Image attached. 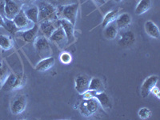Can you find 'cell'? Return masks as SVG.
Masks as SVG:
<instances>
[{"mask_svg": "<svg viewBox=\"0 0 160 120\" xmlns=\"http://www.w3.org/2000/svg\"><path fill=\"white\" fill-rule=\"evenodd\" d=\"M37 6L38 8V22L45 20L58 19L57 8L54 4L42 0Z\"/></svg>", "mask_w": 160, "mask_h": 120, "instance_id": "6da1fadb", "label": "cell"}, {"mask_svg": "<svg viewBox=\"0 0 160 120\" xmlns=\"http://www.w3.org/2000/svg\"><path fill=\"white\" fill-rule=\"evenodd\" d=\"M57 15L58 19L64 18L70 22L75 25L78 11V2L77 3L68 4L65 6H57Z\"/></svg>", "mask_w": 160, "mask_h": 120, "instance_id": "7a4b0ae2", "label": "cell"}, {"mask_svg": "<svg viewBox=\"0 0 160 120\" xmlns=\"http://www.w3.org/2000/svg\"><path fill=\"white\" fill-rule=\"evenodd\" d=\"M99 103L95 98H84L78 104V111L80 114L85 117L92 116L99 109Z\"/></svg>", "mask_w": 160, "mask_h": 120, "instance_id": "3957f363", "label": "cell"}, {"mask_svg": "<svg viewBox=\"0 0 160 120\" xmlns=\"http://www.w3.org/2000/svg\"><path fill=\"white\" fill-rule=\"evenodd\" d=\"M34 47H35L37 55L41 59L48 58L52 55V49H51L49 39L42 35L37 36L34 42Z\"/></svg>", "mask_w": 160, "mask_h": 120, "instance_id": "277c9868", "label": "cell"}, {"mask_svg": "<svg viewBox=\"0 0 160 120\" xmlns=\"http://www.w3.org/2000/svg\"><path fill=\"white\" fill-rule=\"evenodd\" d=\"M27 82V78L22 75H15L9 74L8 78H6L5 82L2 86V90L3 91H13L22 88Z\"/></svg>", "mask_w": 160, "mask_h": 120, "instance_id": "5b68a950", "label": "cell"}, {"mask_svg": "<svg viewBox=\"0 0 160 120\" xmlns=\"http://www.w3.org/2000/svg\"><path fill=\"white\" fill-rule=\"evenodd\" d=\"M60 27L59 19L45 20L38 22V29L42 36L49 38L53 32Z\"/></svg>", "mask_w": 160, "mask_h": 120, "instance_id": "8992f818", "label": "cell"}, {"mask_svg": "<svg viewBox=\"0 0 160 120\" xmlns=\"http://www.w3.org/2000/svg\"><path fill=\"white\" fill-rule=\"evenodd\" d=\"M28 105V98L24 95H17L11 102V111L13 115H18L22 114Z\"/></svg>", "mask_w": 160, "mask_h": 120, "instance_id": "52a82bcc", "label": "cell"}, {"mask_svg": "<svg viewBox=\"0 0 160 120\" xmlns=\"http://www.w3.org/2000/svg\"><path fill=\"white\" fill-rule=\"evenodd\" d=\"M158 81V77L157 75H151V76L146 78L144 82H142V86H141V89H140L141 97L145 98L149 96L153 88L156 86Z\"/></svg>", "mask_w": 160, "mask_h": 120, "instance_id": "ba28073f", "label": "cell"}, {"mask_svg": "<svg viewBox=\"0 0 160 120\" xmlns=\"http://www.w3.org/2000/svg\"><path fill=\"white\" fill-rule=\"evenodd\" d=\"M38 31H39L38 23H37L29 29L18 31V38H21L22 41H24L27 43H31V42H35V38L38 36Z\"/></svg>", "mask_w": 160, "mask_h": 120, "instance_id": "9c48e42d", "label": "cell"}, {"mask_svg": "<svg viewBox=\"0 0 160 120\" xmlns=\"http://www.w3.org/2000/svg\"><path fill=\"white\" fill-rule=\"evenodd\" d=\"M12 20L19 31H24V30L29 29V28H32L33 26L35 25L28 19V17L26 16L25 13H24L23 10L22 8L19 11V12L14 17Z\"/></svg>", "mask_w": 160, "mask_h": 120, "instance_id": "30bf717a", "label": "cell"}, {"mask_svg": "<svg viewBox=\"0 0 160 120\" xmlns=\"http://www.w3.org/2000/svg\"><path fill=\"white\" fill-rule=\"evenodd\" d=\"M60 26L62 28V30L65 32V35L67 36L68 42L67 46H70L75 42V26L71 22H70L68 20L61 18L59 19Z\"/></svg>", "mask_w": 160, "mask_h": 120, "instance_id": "8fae6325", "label": "cell"}, {"mask_svg": "<svg viewBox=\"0 0 160 120\" xmlns=\"http://www.w3.org/2000/svg\"><path fill=\"white\" fill-rule=\"evenodd\" d=\"M48 39L52 42H54V43L56 44L58 48H61V49L63 48L65 46H67V42H68V39H67L65 32L62 30V28H61V26L53 32V34Z\"/></svg>", "mask_w": 160, "mask_h": 120, "instance_id": "7c38bea8", "label": "cell"}, {"mask_svg": "<svg viewBox=\"0 0 160 120\" xmlns=\"http://www.w3.org/2000/svg\"><path fill=\"white\" fill-rule=\"evenodd\" d=\"M90 78L87 75H79L75 78V90L79 95H83L89 89Z\"/></svg>", "mask_w": 160, "mask_h": 120, "instance_id": "4fadbf2b", "label": "cell"}, {"mask_svg": "<svg viewBox=\"0 0 160 120\" xmlns=\"http://www.w3.org/2000/svg\"><path fill=\"white\" fill-rule=\"evenodd\" d=\"M22 9L23 10L26 16L34 24L38 23V8L34 3L29 5H23Z\"/></svg>", "mask_w": 160, "mask_h": 120, "instance_id": "5bb4252c", "label": "cell"}, {"mask_svg": "<svg viewBox=\"0 0 160 120\" xmlns=\"http://www.w3.org/2000/svg\"><path fill=\"white\" fill-rule=\"evenodd\" d=\"M5 17L8 19H13L19 12L21 8L14 0H5Z\"/></svg>", "mask_w": 160, "mask_h": 120, "instance_id": "9a60e30c", "label": "cell"}, {"mask_svg": "<svg viewBox=\"0 0 160 120\" xmlns=\"http://www.w3.org/2000/svg\"><path fill=\"white\" fill-rule=\"evenodd\" d=\"M118 44L123 48H130L135 42V35L131 31L122 32L118 41Z\"/></svg>", "mask_w": 160, "mask_h": 120, "instance_id": "2e32d148", "label": "cell"}, {"mask_svg": "<svg viewBox=\"0 0 160 120\" xmlns=\"http://www.w3.org/2000/svg\"><path fill=\"white\" fill-rule=\"evenodd\" d=\"M131 22H132L131 15L128 13H122V14L118 15L116 20L115 21V23L118 31H122V30L128 28L131 25Z\"/></svg>", "mask_w": 160, "mask_h": 120, "instance_id": "e0dca14e", "label": "cell"}, {"mask_svg": "<svg viewBox=\"0 0 160 120\" xmlns=\"http://www.w3.org/2000/svg\"><path fill=\"white\" fill-rule=\"evenodd\" d=\"M55 64V58L50 56L48 58H42L39 62L36 64L35 69L39 72H45L52 68Z\"/></svg>", "mask_w": 160, "mask_h": 120, "instance_id": "ac0fdd59", "label": "cell"}, {"mask_svg": "<svg viewBox=\"0 0 160 120\" xmlns=\"http://www.w3.org/2000/svg\"><path fill=\"white\" fill-rule=\"evenodd\" d=\"M144 30H145L146 33L150 37H151V38H155V39H158L159 38V29H158V26L153 22V21H151V20L146 21L145 24H144Z\"/></svg>", "mask_w": 160, "mask_h": 120, "instance_id": "d6986e66", "label": "cell"}, {"mask_svg": "<svg viewBox=\"0 0 160 120\" xmlns=\"http://www.w3.org/2000/svg\"><path fill=\"white\" fill-rule=\"evenodd\" d=\"M118 34V29L117 28L115 22L106 26L103 30V36L106 39L114 40Z\"/></svg>", "mask_w": 160, "mask_h": 120, "instance_id": "ffe728a7", "label": "cell"}, {"mask_svg": "<svg viewBox=\"0 0 160 120\" xmlns=\"http://www.w3.org/2000/svg\"><path fill=\"white\" fill-rule=\"evenodd\" d=\"M151 8V0H140L135 9L137 15H142L148 12Z\"/></svg>", "mask_w": 160, "mask_h": 120, "instance_id": "44dd1931", "label": "cell"}, {"mask_svg": "<svg viewBox=\"0 0 160 120\" xmlns=\"http://www.w3.org/2000/svg\"><path fill=\"white\" fill-rule=\"evenodd\" d=\"M88 91H95V92H102L104 91V85L102 81L97 77L91 78Z\"/></svg>", "mask_w": 160, "mask_h": 120, "instance_id": "7402d4cb", "label": "cell"}, {"mask_svg": "<svg viewBox=\"0 0 160 120\" xmlns=\"http://www.w3.org/2000/svg\"><path fill=\"white\" fill-rule=\"evenodd\" d=\"M118 15H119V9L112 10V11L107 13L105 16H104L103 20H102V28H104L106 26H108V24L115 22L117 17L118 16Z\"/></svg>", "mask_w": 160, "mask_h": 120, "instance_id": "603a6c76", "label": "cell"}, {"mask_svg": "<svg viewBox=\"0 0 160 120\" xmlns=\"http://www.w3.org/2000/svg\"><path fill=\"white\" fill-rule=\"evenodd\" d=\"M13 45H14V42L11 37L5 35H0V48L3 51H8L13 48Z\"/></svg>", "mask_w": 160, "mask_h": 120, "instance_id": "cb8c5ba5", "label": "cell"}, {"mask_svg": "<svg viewBox=\"0 0 160 120\" xmlns=\"http://www.w3.org/2000/svg\"><path fill=\"white\" fill-rule=\"evenodd\" d=\"M3 28H5L8 32L11 33L13 35H15L16 33L19 31L15 22H13L12 19H8V18H5L4 19V24H3Z\"/></svg>", "mask_w": 160, "mask_h": 120, "instance_id": "d4e9b609", "label": "cell"}, {"mask_svg": "<svg viewBox=\"0 0 160 120\" xmlns=\"http://www.w3.org/2000/svg\"><path fill=\"white\" fill-rule=\"evenodd\" d=\"M138 115L139 118H142V119H148L152 116V112L149 108H142L138 111Z\"/></svg>", "mask_w": 160, "mask_h": 120, "instance_id": "484cf974", "label": "cell"}, {"mask_svg": "<svg viewBox=\"0 0 160 120\" xmlns=\"http://www.w3.org/2000/svg\"><path fill=\"white\" fill-rule=\"evenodd\" d=\"M9 74V71H8L7 67L2 65V67L0 68V88H2V84L5 82L6 78H8Z\"/></svg>", "mask_w": 160, "mask_h": 120, "instance_id": "4316f807", "label": "cell"}, {"mask_svg": "<svg viewBox=\"0 0 160 120\" xmlns=\"http://www.w3.org/2000/svg\"><path fill=\"white\" fill-rule=\"evenodd\" d=\"M59 59L62 64L68 65V64H70L72 62V56H71V55L70 53L62 52V54L60 55Z\"/></svg>", "mask_w": 160, "mask_h": 120, "instance_id": "83f0119b", "label": "cell"}, {"mask_svg": "<svg viewBox=\"0 0 160 120\" xmlns=\"http://www.w3.org/2000/svg\"><path fill=\"white\" fill-rule=\"evenodd\" d=\"M57 4L59 6H65L68 4L77 3L78 0H57Z\"/></svg>", "mask_w": 160, "mask_h": 120, "instance_id": "f1b7e54d", "label": "cell"}, {"mask_svg": "<svg viewBox=\"0 0 160 120\" xmlns=\"http://www.w3.org/2000/svg\"><path fill=\"white\" fill-rule=\"evenodd\" d=\"M5 0H0V15H5Z\"/></svg>", "mask_w": 160, "mask_h": 120, "instance_id": "f546056e", "label": "cell"}, {"mask_svg": "<svg viewBox=\"0 0 160 120\" xmlns=\"http://www.w3.org/2000/svg\"><path fill=\"white\" fill-rule=\"evenodd\" d=\"M151 92H152L153 94L155 95V96H157V98H159V90H158V88H157L156 86H155V88H153L152 91H151Z\"/></svg>", "mask_w": 160, "mask_h": 120, "instance_id": "4dcf8cb0", "label": "cell"}, {"mask_svg": "<svg viewBox=\"0 0 160 120\" xmlns=\"http://www.w3.org/2000/svg\"><path fill=\"white\" fill-rule=\"evenodd\" d=\"M93 2L98 6H102L106 3V0H93Z\"/></svg>", "mask_w": 160, "mask_h": 120, "instance_id": "1f68e13d", "label": "cell"}, {"mask_svg": "<svg viewBox=\"0 0 160 120\" xmlns=\"http://www.w3.org/2000/svg\"><path fill=\"white\" fill-rule=\"evenodd\" d=\"M4 19H5V18H3V16L0 15V28H3Z\"/></svg>", "mask_w": 160, "mask_h": 120, "instance_id": "d6a6232c", "label": "cell"}, {"mask_svg": "<svg viewBox=\"0 0 160 120\" xmlns=\"http://www.w3.org/2000/svg\"><path fill=\"white\" fill-rule=\"evenodd\" d=\"M43 1H46V2H51V3H54V2H56L57 0H43Z\"/></svg>", "mask_w": 160, "mask_h": 120, "instance_id": "836d02e7", "label": "cell"}, {"mask_svg": "<svg viewBox=\"0 0 160 120\" xmlns=\"http://www.w3.org/2000/svg\"><path fill=\"white\" fill-rule=\"evenodd\" d=\"M35 0H25V2H28V3H32V2H34Z\"/></svg>", "mask_w": 160, "mask_h": 120, "instance_id": "e575fe53", "label": "cell"}, {"mask_svg": "<svg viewBox=\"0 0 160 120\" xmlns=\"http://www.w3.org/2000/svg\"><path fill=\"white\" fill-rule=\"evenodd\" d=\"M14 1H15V2H17V3H18V2H23V1H25V0H14Z\"/></svg>", "mask_w": 160, "mask_h": 120, "instance_id": "d590c367", "label": "cell"}, {"mask_svg": "<svg viewBox=\"0 0 160 120\" xmlns=\"http://www.w3.org/2000/svg\"><path fill=\"white\" fill-rule=\"evenodd\" d=\"M122 1V0H115V2H121Z\"/></svg>", "mask_w": 160, "mask_h": 120, "instance_id": "8d00e7d4", "label": "cell"}, {"mask_svg": "<svg viewBox=\"0 0 160 120\" xmlns=\"http://www.w3.org/2000/svg\"><path fill=\"white\" fill-rule=\"evenodd\" d=\"M2 61H1V60H0V68H1V67H2Z\"/></svg>", "mask_w": 160, "mask_h": 120, "instance_id": "74e56055", "label": "cell"}, {"mask_svg": "<svg viewBox=\"0 0 160 120\" xmlns=\"http://www.w3.org/2000/svg\"><path fill=\"white\" fill-rule=\"evenodd\" d=\"M82 1H83V0H82Z\"/></svg>", "mask_w": 160, "mask_h": 120, "instance_id": "f35d334b", "label": "cell"}]
</instances>
